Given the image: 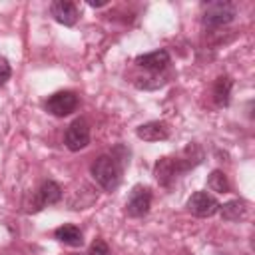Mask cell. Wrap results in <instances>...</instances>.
<instances>
[{
    "mask_svg": "<svg viewBox=\"0 0 255 255\" xmlns=\"http://www.w3.org/2000/svg\"><path fill=\"white\" fill-rule=\"evenodd\" d=\"M235 14H237L235 4L227 0H215V2L203 4V24L209 28H219L233 22Z\"/></svg>",
    "mask_w": 255,
    "mask_h": 255,
    "instance_id": "obj_2",
    "label": "cell"
},
{
    "mask_svg": "<svg viewBox=\"0 0 255 255\" xmlns=\"http://www.w3.org/2000/svg\"><path fill=\"white\" fill-rule=\"evenodd\" d=\"M185 169H189V167L183 163V159H177V157H161L153 165V175H155V179L161 185H169L177 177V173H181Z\"/></svg>",
    "mask_w": 255,
    "mask_h": 255,
    "instance_id": "obj_4",
    "label": "cell"
},
{
    "mask_svg": "<svg viewBox=\"0 0 255 255\" xmlns=\"http://www.w3.org/2000/svg\"><path fill=\"white\" fill-rule=\"evenodd\" d=\"M50 12H52L54 20L64 24V26H74L78 22V18H80L76 4L70 2V0H56V2H52Z\"/></svg>",
    "mask_w": 255,
    "mask_h": 255,
    "instance_id": "obj_8",
    "label": "cell"
},
{
    "mask_svg": "<svg viewBox=\"0 0 255 255\" xmlns=\"http://www.w3.org/2000/svg\"><path fill=\"white\" fill-rule=\"evenodd\" d=\"M207 187L215 193H227L229 191V181H227V175L221 171V169H213L207 177Z\"/></svg>",
    "mask_w": 255,
    "mask_h": 255,
    "instance_id": "obj_15",
    "label": "cell"
},
{
    "mask_svg": "<svg viewBox=\"0 0 255 255\" xmlns=\"http://www.w3.org/2000/svg\"><path fill=\"white\" fill-rule=\"evenodd\" d=\"M135 135L143 141H163L169 137V128L165 122H147L135 129Z\"/></svg>",
    "mask_w": 255,
    "mask_h": 255,
    "instance_id": "obj_10",
    "label": "cell"
},
{
    "mask_svg": "<svg viewBox=\"0 0 255 255\" xmlns=\"http://www.w3.org/2000/svg\"><path fill=\"white\" fill-rule=\"evenodd\" d=\"M54 237H56L60 243L70 245V247H82V243H84L82 231H80L76 225H70V223L60 225V227L54 231Z\"/></svg>",
    "mask_w": 255,
    "mask_h": 255,
    "instance_id": "obj_12",
    "label": "cell"
},
{
    "mask_svg": "<svg viewBox=\"0 0 255 255\" xmlns=\"http://www.w3.org/2000/svg\"><path fill=\"white\" fill-rule=\"evenodd\" d=\"M64 141H66V147L70 151H80V149L88 147V143H90V128H88V124L84 120L72 122L70 128L66 129Z\"/></svg>",
    "mask_w": 255,
    "mask_h": 255,
    "instance_id": "obj_6",
    "label": "cell"
},
{
    "mask_svg": "<svg viewBox=\"0 0 255 255\" xmlns=\"http://www.w3.org/2000/svg\"><path fill=\"white\" fill-rule=\"evenodd\" d=\"M88 255H114V253L110 251V247H108V243H106L104 239H96V241L90 245Z\"/></svg>",
    "mask_w": 255,
    "mask_h": 255,
    "instance_id": "obj_16",
    "label": "cell"
},
{
    "mask_svg": "<svg viewBox=\"0 0 255 255\" xmlns=\"http://www.w3.org/2000/svg\"><path fill=\"white\" fill-rule=\"evenodd\" d=\"M60 199H62V187H60L56 181L48 179V181H44V183L40 185V189H38V207H36V209H40V207H44V205H54V203H58Z\"/></svg>",
    "mask_w": 255,
    "mask_h": 255,
    "instance_id": "obj_11",
    "label": "cell"
},
{
    "mask_svg": "<svg viewBox=\"0 0 255 255\" xmlns=\"http://www.w3.org/2000/svg\"><path fill=\"white\" fill-rule=\"evenodd\" d=\"M135 64L143 70H149V72H161L169 64V54H167V50H153V52L137 56Z\"/></svg>",
    "mask_w": 255,
    "mask_h": 255,
    "instance_id": "obj_9",
    "label": "cell"
},
{
    "mask_svg": "<svg viewBox=\"0 0 255 255\" xmlns=\"http://www.w3.org/2000/svg\"><path fill=\"white\" fill-rule=\"evenodd\" d=\"M76 108H78V96L70 90L56 92L46 100V110L52 116H58V118L70 116L72 112H76Z\"/></svg>",
    "mask_w": 255,
    "mask_h": 255,
    "instance_id": "obj_3",
    "label": "cell"
},
{
    "mask_svg": "<svg viewBox=\"0 0 255 255\" xmlns=\"http://www.w3.org/2000/svg\"><path fill=\"white\" fill-rule=\"evenodd\" d=\"M219 201L209 195L207 191H195L189 199H187V211L197 215V217H211L219 211Z\"/></svg>",
    "mask_w": 255,
    "mask_h": 255,
    "instance_id": "obj_5",
    "label": "cell"
},
{
    "mask_svg": "<svg viewBox=\"0 0 255 255\" xmlns=\"http://www.w3.org/2000/svg\"><path fill=\"white\" fill-rule=\"evenodd\" d=\"M231 88H233V82L229 76H219L213 84V100L219 108L227 106L229 104V96H231Z\"/></svg>",
    "mask_w": 255,
    "mask_h": 255,
    "instance_id": "obj_14",
    "label": "cell"
},
{
    "mask_svg": "<svg viewBox=\"0 0 255 255\" xmlns=\"http://www.w3.org/2000/svg\"><path fill=\"white\" fill-rule=\"evenodd\" d=\"M90 6H94V8H100V6H106V2H90Z\"/></svg>",
    "mask_w": 255,
    "mask_h": 255,
    "instance_id": "obj_18",
    "label": "cell"
},
{
    "mask_svg": "<svg viewBox=\"0 0 255 255\" xmlns=\"http://www.w3.org/2000/svg\"><path fill=\"white\" fill-rule=\"evenodd\" d=\"M151 207V193L147 187L135 185L133 191L129 193V199L126 203V213L129 217H143Z\"/></svg>",
    "mask_w": 255,
    "mask_h": 255,
    "instance_id": "obj_7",
    "label": "cell"
},
{
    "mask_svg": "<svg viewBox=\"0 0 255 255\" xmlns=\"http://www.w3.org/2000/svg\"><path fill=\"white\" fill-rule=\"evenodd\" d=\"M10 74H12V70H10L8 60L6 58H0V88L10 80Z\"/></svg>",
    "mask_w": 255,
    "mask_h": 255,
    "instance_id": "obj_17",
    "label": "cell"
},
{
    "mask_svg": "<svg viewBox=\"0 0 255 255\" xmlns=\"http://www.w3.org/2000/svg\"><path fill=\"white\" fill-rule=\"evenodd\" d=\"M90 173L96 179V183L106 191L118 189V185L122 181V165L114 155H100L92 163Z\"/></svg>",
    "mask_w": 255,
    "mask_h": 255,
    "instance_id": "obj_1",
    "label": "cell"
},
{
    "mask_svg": "<svg viewBox=\"0 0 255 255\" xmlns=\"http://www.w3.org/2000/svg\"><path fill=\"white\" fill-rule=\"evenodd\" d=\"M219 213L225 221H239L247 215V203L243 199H231V201L219 205Z\"/></svg>",
    "mask_w": 255,
    "mask_h": 255,
    "instance_id": "obj_13",
    "label": "cell"
}]
</instances>
